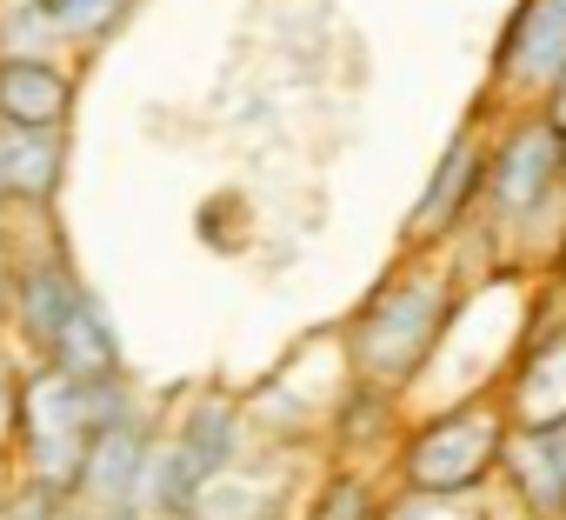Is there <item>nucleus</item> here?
<instances>
[{
  "label": "nucleus",
  "mask_w": 566,
  "mask_h": 520,
  "mask_svg": "<svg viewBox=\"0 0 566 520\" xmlns=\"http://www.w3.org/2000/svg\"><path fill=\"white\" fill-rule=\"evenodd\" d=\"M87 447H94V427H87V394L67 367L54 361H28V387H21V434H14V480L54 493V500H74L81 493V474H87Z\"/></svg>",
  "instance_id": "20e7f679"
},
{
  "label": "nucleus",
  "mask_w": 566,
  "mask_h": 520,
  "mask_svg": "<svg viewBox=\"0 0 566 520\" xmlns=\"http://www.w3.org/2000/svg\"><path fill=\"white\" fill-rule=\"evenodd\" d=\"M566 74V0H513V14L493 41L486 67V107H539Z\"/></svg>",
  "instance_id": "0eeeda50"
},
{
  "label": "nucleus",
  "mask_w": 566,
  "mask_h": 520,
  "mask_svg": "<svg viewBox=\"0 0 566 520\" xmlns=\"http://www.w3.org/2000/svg\"><path fill=\"white\" fill-rule=\"evenodd\" d=\"M486 260L500 268H559L566 260V134L539 107L493 121L480 220Z\"/></svg>",
  "instance_id": "f03ea898"
},
{
  "label": "nucleus",
  "mask_w": 566,
  "mask_h": 520,
  "mask_svg": "<svg viewBox=\"0 0 566 520\" xmlns=\"http://www.w3.org/2000/svg\"><path fill=\"white\" fill-rule=\"evenodd\" d=\"M500 480L526 520H566V427H513Z\"/></svg>",
  "instance_id": "4468645a"
},
{
  "label": "nucleus",
  "mask_w": 566,
  "mask_h": 520,
  "mask_svg": "<svg viewBox=\"0 0 566 520\" xmlns=\"http://www.w3.org/2000/svg\"><path fill=\"white\" fill-rule=\"evenodd\" d=\"M160 434L193 460V474L207 487L220 474H233L260 447V427L247 414V394H227V387H187L180 401H167L160 407Z\"/></svg>",
  "instance_id": "6e6552de"
},
{
  "label": "nucleus",
  "mask_w": 566,
  "mask_h": 520,
  "mask_svg": "<svg viewBox=\"0 0 566 520\" xmlns=\"http://www.w3.org/2000/svg\"><path fill=\"white\" fill-rule=\"evenodd\" d=\"M54 367H67L74 381H114V374H134L127 367V341H120V321H114V308H107V294L101 288H87L81 294V308H74V321L61 327V341H54V354H48Z\"/></svg>",
  "instance_id": "dca6fc26"
},
{
  "label": "nucleus",
  "mask_w": 566,
  "mask_h": 520,
  "mask_svg": "<svg viewBox=\"0 0 566 520\" xmlns=\"http://www.w3.org/2000/svg\"><path fill=\"white\" fill-rule=\"evenodd\" d=\"M539 114H546V121H553V127L566 134V74H559V87H553V94L539 101Z\"/></svg>",
  "instance_id": "5701e85b"
},
{
  "label": "nucleus",
  "mask_w": 566,
  "mask_h": 520,
  "mask_svg": "<svg viewBox=\"0 0 566 520\" xmlns=\"http://www.w3.org/2000/svg\"><path fill=\"white\" fill-rule=\"evenodd\" d=\"M400 394H387V387H367V381H354L347 394H340V407H334V420H327V454L340 460V467H367L374 454H400Z\"/></svg>",
  "instance_id": "2eb2a0df"
},
{
  "label": "nucleus",
  "mask_w": 566,
  "mask_h": 520,
  "mask_svg": "<svg viewBox=\"0 0 566 520\" xmlns=\"http://www.w3.org/2000/svg\"><path fill=\"white\" fill-rule=\"evenodd\" d=\"M506 440H513V414L506 401L486 387V394H460L433 414H420L407 434H400V454H394V493H420V500H473L500 480V460H506Z\"/></svg>",
  "instance_id": "7ed1b4c3"
},
{
  "label": "nucleus",
  "mask_w": 566,
  "mask_h": 520,
  "mask_svg": "<svg viewBox=\"0 0 566 520\" xmlns=\"http://www.w3.org/2000/svg\"><path fill=\"white\" fill-rule=\"evenodd\" d=\"M8 54H54V61H74L48 0H0V61Z\"/></svg>",
  "instance_id": "6ab92c4d"
},
{
  "label": "nucleus",
  "mask_w": 566,
  "mask_h": 520,
  "mask_svg": "<svg viewBox=\"0 0 566 520\" xmlns=\"http://www.w3.org/2000/svg\"><path fill=\"white\" fill-rule=\"evenodd\" d=\"M460 308H467V274L453 268V247H433V253L407 247L340 327L354 381L387 394H407L413 381H427V367L447 354Z\"/></svg>",
  "instance_id": "f257e3e1"
},
{
  "label": "nucleus",
  "mask_w": 566,
  "mask_h": 520,
  "mask_svg": "<svg viewBox=\"0 0 566 520\" xmlns=\"http://www.w3.org/2000/svg\"><path fill=\"white\" fill-rule=\"evenodd\" d=\"M200 520H301V447H253L200 500Z\"/></svg>",
  "instance_id": "9b49d317"
},
{
  "label": "nucleus",
  "mask_w": 566,
  "mask_h": 520,
  "mask_svg": "<svg viewBox=\"0 0 566 520\" xmlns=\"http://www.w3.org/2000/svg\"><path fill=\"white\" fill-rule=\"evenodd\" d=\"M486 154H493V114H473L453 127V141L440 147L420 200L407 207V227L400 240L413 253H433V247H453L473 220H480V194H486Z\"/></svg>",
  "instance_id": "423d86ee"
},
{
  "label": "nucleus",
  "mask_w": 566,
  "mask_h": 520,
  "mask_svg": "<svg viewBox=\"0 0 566 520\" xmlns=\"http://www.w3.org/2000/svg\"><path fill=\"white\" fill-rule=\"evenodd\" d=\"M21 387H28V354L0 341V460L14 454V434H21Z\"/></svg>",
  "instance_id": "aec40b11"
},
{
  "label": "nucleus",
  "mask_w": 566,
  "mask_h": 520,
  "mask_svg": "<svg viewBox=\"0 0 566 520\" xmlns=\"http://www.w3.org/2000/svg\"><path fill=\"white\" fill-rule=\"evenodd\" d=\"M67 520H147V513H87V507H74Z\"/></svg>",
  "instance_id": "b1692460"
},
{
  "label": "nucleus",
  "mask_w": 566,
  "mask_h": 520,
  "mask_svg": "<svg viewBox=\"0 0 566 520\" xmlns=\"http://www.w3.org/2000/svg\"><path fill=\"white\" fill-rule=\"evenodd\" d=\"M493 394L506 401L513 427H566V314L546 294V314L526 321V341L500 367Z\"/></svg>",
  "instance_id": "1a4fd4ad"
},
{
  "label": "nucleus",
  "mask_w": 566,
  "mask_h": 520,
  "mask_svg": "<svg viewBox=\"0 0 566 520\" xmlns=\"http://www.w3.org/2000/svg\"><path fill=\"white\" fill-rule=\"evenodd\" d=\"M553 301H559V314H566V260L553 268Z\"/></svg>",
  "instance_id": "393cba45"
},
{
  "label": "nucleus",
  "mask_w": 566,
  "mask_h": 520,
  "mask_svg": "<svg viewBox=\"0 0 566 520\" xmlns=\"http://www.w3.org/2000/svg\"><path fill=\"white\" fill-rule=\"evenodd\" d=\"M74 160V127H8L0 121V194L8 214H54Z\"/></svg>",
  "instance_id": "f8f14e48"
},
{
  "label": "nucleus",
  "mask_w": 566,
  "mask_h": 520,
  "mask_svg": "<svg viewBox=\"0 0 566 520\" xmlns=\"http://www.w3.org/2000/svg\"><path fill=\"white\" fill-rule=\"evenodd\" d=\"M520 520H526V513H520Z\"/></svg>",
  "instance_id": "a878e982"
},
{
  "label": "nucleus",
  "mask_w": 566,
  "mask_h": 520,
  "mask_svg": "<svg viewBox=\"0 0 566 520\" xmlns=\"http://www.w3.org/2000/svg\"><path fill=\"white\" fill-rule=\"evenodd\" d=\"M14 253H21V214L0 207V321H8V288H14Z\"/></svg>",
  "instance_id": "4be33fe9"
},
{
  "label": "nucleus",
  "mask_w": 566,
  "mask_h": 520,
  "mask_svg": "<svg viewBox=\"0 0 566 520\" xmlns=\"http://www.w3.org/2000/svg\"><path fill=\"white\" fill-rule=\"evenodd\" d=\"M87 288L94 281L74 268V247L61 240L54 214H21V253H14V288H8L0 341L14 354H28V361H48Z\"/></svg>",
  "instance_id": "39448f33"
},
{
  "label": "nucleus",
  "mask_w": 566,
  "mask_h": 520,
  "mask_svg": "<svg viewBox=\"0 0 566 520\" xmlns=\"http://www.w3.org/2000/svg\"><path fill=\"white\" fill-rule=\"evenodd\" d=\"M387 493H380V474L374 467H327L321 487L301 500V520H387Z\"/></svg>",
  "instance_id": "a211bd4d"
},
{
  "label": "nucleus",
  "mask_w": 566,
  "mask_h": 520,
  "mask_svg": "<svg viewBox=\"0 0 566 520\" xmlns=\"http://www.w3.org/2000/svg\"><path fill=\"white\" fill-rule=\"evenodd\" d=\"M74 107H81V61L54 54L0 61V121L8 127H74Z\"/></svg>",
  "instance_id": "ddd939ff"
},
{
  "label": "nucleus",
  "mask_w": 566,
  "mask_h": 520,
  "mask_svg": "<svg viewBox=\"0 0 566 520\" xmlns=\"http://www.w3.org/2000/svg\"><path fill=\"white\" fill-rule=\"evenodd\" d=\"M67 513H74V500H54V493H41L28 480L0 487V520H67Z\"/></svg>",
  "instance_id": "412c9836"
},
{
  "label": "nucleus",
  "mask_w": 566,
  "mask_h": 520,
  "mask_svg": "<svg viewBox=\"0 0 566 520\" xmlns=\"http://www.w3.org/2000/svg\"><path fill=\"white\" fill-rule=\"evenodd\" d=\"M154 447H160V407H147V414H134L120 427H101L94 447H87V474H81L74 507H87V513H140Z\"/></svg>",
  "instance_id": "9d476101"
},
{
  "label": "nucleus",
  "mask_w": 566,
  "mask_h": 520,
  "mask_svg": "<svg viewBox=\"0 0 566 520\" xmlns=\"http://www.w3.org/2000/svg\"><path fill=\"white\" fill-rule=\"evenodd\" d=\"M48 14H54L67 54L87 67L101 48H114V41L127 34V21L140 14V0H48Z\"/></svg>",
  "instance_id": "f3484780"
}]
</instances>
